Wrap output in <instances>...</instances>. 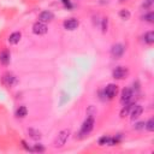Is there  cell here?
<instances>
[{
	"label": "cell",
	"mask_w": 154,
	"mask_h": 154,
	"mask_svg": "<svg viewBox=\"0 0 154 154\" xmlns=\"http://www.w3.org/2000/svg\"><path fill=\"white\" fill-rule=\"evenodd\" d=\"M94 125H95V118L93 114H89L81 125V129L78 132V138H83V137L88 136L91 132V130L94 129Z\"/></svg>",
	"instance_id": "obj_1"
},
{
	"label": "cell",
	"mask_w": 154,
	"mask_h": 154,
	"mask_svg": "<svg viewBox=\"0 0 154 154\" xmlns=\"http://www.w3.org/2000/svg\"><path fill=\"white\" fill-rule=\"evenodd\" d=\"M70 135H71V131H70L69 129H64V130L59 131L58 135H57V137H55L54 141H53V146H54L55 148H61V147L65 146V143L67 142Z\"/></svg>",
	"instance_id": "obj_2"
},
{
	"label": "cell",
	"mask_w": 154,
	"mask_h": 154,
	"mask_svg": "<svg viewBox=\"0 0 154 154\" xmlns=\"http://www.w3.org/2000/svg\"><path fill=\"white\" fill-rule=\"evenodd\" d=\"M100 94L103 96V99H107V100H112L117 96L118 94V85L114 84V83H109L107 84L102 91H100Z\"/></svg>",
	"instance_id": "obj_3"
},
{
	"label": "cell",
	"mask_w": 154,
	"mask_h": 154,
	"mask_svg": "<svg viewBox=\"0 0 154 154\" xmlns=\"http://www.w3.org/2000/svg\"><path fill=\"white\" fill-rule=\"evenodd\" d=\"M1 82L6 87H13V85L17 84L18 79H17V77L12 72H5L2 75V77H1Z\"/></svg>",
	"instance_id": "obj_4"
},
{
	"label": "cell",
	"mask_w": 154,
	"mask_h": 154,
	"mask_svg": "<svg viewBox=\"0 0 154 154\" xmlns=\"http://www.w3.org/2000/svg\"><path fill=\"white\" fill-rule=\"evenodd\" d=\"M128 73H129L128 67H125V66H117L112 71V77L114 79H119L120 81V79H124L128 76Z\"/></svg>",
	"instance_id": "obj_5"
},
{
	"label": "cell",
	"mask_w": 154,
	"mask_h": 154,
	"mask_svg": "<svg viewBox=\"0 0 154 154\" xmlns=\"http://www.w3.org/2000/svg\"><path fill=\"white\" fill-rule=\"evenodd\" d=\"M47 31H48V26L46 25V23L37 20V22H35V23L32 24V32H34L35 35L41 36V35L47 34Z\"/></svg>",
	"instance_id": "obj_6"
},
{
	"label": "cell",
	"mask_w": 154,
	"mask_h": 154,
	"mask_svg": "<svg viewBox=\"0 0 154 154\" xmlns=\"http://www.w3.org/2000/svg\"><path fill=\"white\" fill-rule=\"evenodd\" d=\"M125 52V47L123 43H114L111 47V55L113 57V59H119L123 57Z\"/></svg>",
	"instance_id": "obj_7"
},
{
	"label": "cell",
	"mask_w": 154,
	"mask_h": 154,
	"mask_svg": "<svg viewBox=\"0 0 154 154\" xmlns=\"http://www.w3.org/2000/svg\"><path fill=\"white\" fill-rule=\"evenodd\" d=\"M79 25V20L77 18H67L63 22V26L65 30H69V31H73L78 28Z\"/></svg>",
	"instance_id": "obj_8"
},
{
	"label": "cell",
	"mask_w": 154,
	"mask_h": 154,
	"mask_svg": "<svg viewBox=\"0 0 154 154\" xmlns=\"http://www.w3.org/2000/svg\"><path fill=\"white\" fill-rule=\"evenodd\" d=\"M132 96H134V90L131 88H129V87L124 88L122 90V94H120V103L125 105V103L130 102L131 99H132Z\"/></svg>",
	"instance_id": "obj_9"
},
{
	"label": "cell",
	"mask_w": 154,
	"mask_h": 154,
	"mask_svg": "<svg viewBox=\"0 0 154 154\" xmlns=\"http://www.w3.org/2000/svg\"><path fill=\"white\" fill-rule=\"evenodd\" d=\"M54 19V13L49 10H45L42 12H40L38 14V20L40 22H43V23H49Z\"/></svg>",
	"instance_id": "obj_10"
},
{
	"label": "cell",
	"mask_w": 154,
	"mask_h": 154,
	"mask_svg": "<svg viewBox=\"0 0 154 154\" xmlns=\"http://www.w3.org/2000/svg\"><path fill=\"white\" fill-rule=\"evenodd\" d=\"M142 113H143V107L141 105H134L129 114H130L131 120H136L142 116Z\"/></svg>",
	"instance_id": "obj_11"
},
{
	"label": "cell",
	"mask_w": 154,
	"mask_h": 154,
	"mask_svg": "<svg viewBox=\"0 0 154 154\" xmlns=\"http://www.w3.org/2000/svg\"><path fill=\"white\" fill-rule=\"evenodd\" d=\"M11 61V53L8 49H2L0 52V64L4 66H7Z\"/></svg>",
	"instance_id": "obj_12"
},
{
	"label": "cell",
	"mask_w": 154,
	"mask_h": 154,
	"mask_svg": "<svg viewBox=\"0 0 154 154\" xmlns=\"http://www.w3.org/2000/svg\"><path fill=\"white\" fill-rule=\"evenodd\" d=\"M142 42L148 45V46H152L154 43V31L149 30V31H146L143 35H142Z\"/></svg>",
	"instance_id": "obj_13"
},
{
	"label": "cell",
	"mask_w": 154,
	"mask_h": 154,
	"mask_svg": "<svg viewBox=\"0 0 154 154\" xmlns=\"http://www.w3.org/2000/svg\"><path fill=\"white\" fill-rule=\"evenodd\" d=\"M22 38V32L20 31H13L12 34H10L7 41L10 45H17Z\"/></svg>",
	"instance_id": "obj_14"
},
{
	"label": "cell",
	"mask_w": 154,
	"mask_h": 154,
	"mask_svg": "<svg viewBox=\"0 0 154 154\" xmlns=\"http://www.w3.org/2000/svg\"><path fill=\"white\" fill-rule=\"evenodd\" d=\"M134 105H135V103H132L131 101H130V102H128V103H125V105L123 106L122 111H120V117H122V118H124V117L129 116V113H130V111H131V108H132V106H134Z\"/></svg>",
	"instance_id": "obj_15"
},
{
	"label": "cell",
	"mask_w": 154,
	"mask_h": 154,
	"mask_svg": "<svg viewBox=\"0 0 154 154\" xmlns=\"http://www.w3.org/2000/svg\"><path fill=\"white\" fill-rule=\"evenodd\" d=\"M28 116V109L25 106H19L16 109V117L17 118H25Z\"/></svg>",
	"instance_id": "obj_16"
},
{
	"label": "cell",
	"mask_w": 154,
	"mask_h": 154,
	"mask_svg": "<svg viewBox=\"0 0 154 154\" xmlns=\"http://www.w3.org/2000/svg\"><path fill=\"white\" fill-rule=\"evenodd\" d=\"M99 146H109L111 144V136L109 135H103L99 138L97 141Z\"/></svg>",
	"instance_id": "obj_17"
},
{
	"label": "cell",
	"mask_w": 154,
	"mask_h": 154,
	"mask_svg": "<svg viewBox=\"0 0 154 154\" xmlns=\"http://www.w3.org/2000/svg\"><path fill=\"white\" fill-rule=\"evenodd\" d=\"M28 134L32 140H40L41 138V132L38 130H36V129H32V128L28 129Z\"/></svg>",
	"instance_id": "obj_18"
},
{
	"label": "cell",
	"mask_w": 154,
	"mask_h": 154,
	"mask_svg": "<svg viewBox=\"0 0 154 154\" xmlns=\"http://www.w3.org/2000/svg\"><path fill=\"white\" fill-rule=\"evenodd\" d=\"M141 19L144 20V22H148V23H154V12L153 11H149V12L144 13L141 17Z\"/></svg>",
	"instance_id": "obj_19"
},
{
	"label": "cell",
	"mask_w": 154,
	"mask_h": 154,
	"mask_svg": "<svg viewBox=\"0 0 154 154\" xmlns=\"http://www.w3.org/2000/svg\"><path fill=\"white\" fill-rule=\"evenodd\" d=\"M123 140V135L122 134H117L116 136H111V144L109 146H117L122 142Z\"/></svg>",
	"instance_id": "obj_20"
},
{
	"label": "cell",
	"mask_w": 154,
	"mask_h": 154,
	"mask_svg": "<svg viewBox=\"0 0 154 154\" xmlns=\"http://www.w3.org/2000/svg\"><path fill=\"white\" fill-rule=\"evenodd\" d=\"M144 129H146L147 131H149V132L154 131V119H153V118H149V119L144 123Z\"/></svg>",
	"instance_id": "obj_21"
},
{
	"label": "cell",
	"mask_w": 154,
	"mask_h": 154,
	"mask_svg": "<svg viewBox=\"0 0 154 154\" xmlns=\"http://www.w3.org/2000/svg\"><path fill=\"white\" fill-rule=\"evenodd\" d=\"M130 16H131V13H130V11L126 10V8H122V10L119 11V17H120L122 19H124V20H128V19L130 18Z\"/></svg>",
	"instance_id": "obj_22"
},
{
	"label": "cell",
	"mask_w": 154,
	"mask_h": 154,
	"mask_svg": "<svg viewBox=\"0 0 154 154\" xmlns=\"http://www.w3.org/2000/svg\"><path fill=\"white\" fill-rule=\"evenodd\" d=\"M99 26L101 28L102 32H106V31H107V26H108V18H107V17H103V18L101 19V23L99 24Z\"/></svg>",
	"instance_id": "obj_23"
},
{
	"label": "cell",
	"mask_w": 154,
	"mask_h": 154,
	"mask_svg": "<svg viewBox=\"0 0 154 154\" xmlns=\"http://www.w3.org/2000/svg\"><path fill=\"white\" fill-rule=\"evenodd\" d=\"M153 4H154V0H143L142 4H141V7L148 10V8H150L153 6Z\"/></svg>",
	"instance_id": "obj_24"
},
{
	"label": "cell",
	"mask_w": 154,
	"mask_h": 154,
	"mask_svg": "<svg viewBox=\"0 0 154 154\" xmlns=\"http://www.w3.org/2000/svg\"><path fill=\"white\" fill-rule=\"evenodd\" d=\"M46 149H45V147L42 146V144H40V143H36V144H34V147H32V152H38V153H43Z\"/></svg>",
	"instance_id": "obj_25"
},
{
	"label": "cell",
	"mask_w": 154,
	"mask_h": 154,
	"mask_svg": "<svg viewBox=\"0 0 154 154\" xmlns=\"http://www.w3.org/2000/svg\"><path fill=\"white\" fill-rule=\"evenodd\" d=\"M60 1H61V4L64 5V7L66 10H72L73 8V5H72V2L70 0H60Z\"/></svg>",
	"instance_id": "obj_26"
},
{
	"label": "cell",
	"mask_w": 154,
	"mask_h": 154,
	"mask_svg": "<svg viewBox=\"0 0 154 154\" xmlns=\"http://www.w3.org/2000/svg\"><path fill=\"white\" fill-rule=\"evenodd\" d=\"M134 129L136 130H141V129H144V122H138L134 125Z\"/></svg>",
	"instance_id": "obj_27"
},
{
	"label": "cell",
	"mask_w": 154,
	"mask_h": 154,
	"mask_svg": "<svg viewBox=\"0 0 154 154\" xmlns=\"http://www.w3.org/2000/svg\"><path fill=\"white\" fill-rule=\"evenodd\" d=\"M20 142H22V144H23V147H24V148H25L26 150H29V152H32V148H31V147H29V146L26 144V142H25L24 140H22Z\"/></svg>",
	"instance_id": "obj_28"
},
{
	"label": "cell",
	"mask_w": 154,
	"mask_h": 154,
	"mask_svg": "<svg viewBox=\"0 0 154 154\" xmlns=\"http://www.w3.org/2000/svg\"><path fill=\"white\" fill-rule=\"evenodd\" d=\"M120 1H126V0H120Z\"/></svg>",
	"instance_id": "obj_29"
}]
</instances>
